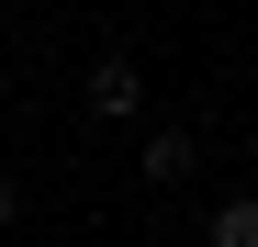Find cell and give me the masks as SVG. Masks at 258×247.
<instances>
[{
	"label": "cell",
	"mask_w": 258,
	"mask_h": 247,
	"mask_svg": "<svg viewBox=\"0 0 258 247\" xmlns=\"http://www.w3.org/2000/svg\"><path fill=\"white\" fill-rule=\"evenodd\" d=\"M123 112H146L135 56H90V124H123Z\"/></svg>",
	"instance_id": "obj_1"
},
{
	"label": "cell",
	"mask_w": 258,
	"mask_h": 247,
	"mask_svg": "<svg viewBox=\"0 0 258 247\" xmlns=\"http://www.w3.org/2000/svg\"><path fill=\"white\" fill-rule=\"evenodd\" d=\"M202 169V157H191V135H180V124H157V135H146V180H168V191H180Z\"/></svg>",
	"instance_id": "obj_2"
},
{
	"label": "cell",
	"mask_w": 258,
	"mask_h": 247,
	"mask_svg": "<svg viewBox=\"0 0 258 247\" xmlns=\"http://www.w3.org/2000/svg\"><path fill=\"white\" fill-rule=\"evenodd\" d=\"M213 247H258V191H236V202H213Z\"/></svg>",
	"instance_id": "obj_3"
},
{
	"label": "cell",
	"mask_w": 258,
	"mask_h": 247,
	"mask_svg": "<svg viewBox=\"0 0 258 247\" xmlns=\"http://www.w3.org/2000/svg\"><path fill=\"white\" fill-rule=\"evenodd\" d=\"M12 214H23V180H0V225H12Z\"/></svg>",
	"instance_id": "obj_4"
}]
</instances>
